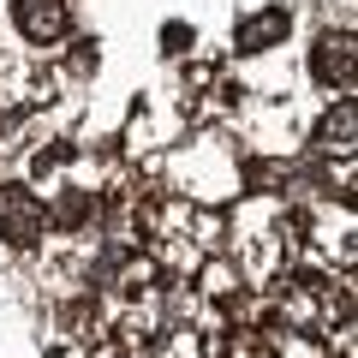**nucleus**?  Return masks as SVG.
<instances>
[{"instance_id": "obj_1", "label": "nucleus", "mask_w": 358, "mask_h": 358, "mask_svg": "<svg viewBox=\"0 0 358 358\" xmlns=\"http://www.w3.org/2000/svg\"><path fill=\"white\" fill-rule=\"evenodd\" d=\"M0 251H13V257L48 251V209H42L36 185L0 179Z\"/></svg>"}, {"instance_id": "obj_2", "label": "nucleus", "mask_w": 358, "mask_h": 358, "mask_svg": "<svg viewBox=\"0 0 358 358\" xmlns=\"http://www.w3.org/2000/svg\"><path fill=\"white\" fill-rule=\"evenodd\" d=\"M352 72H358V36L352 24H334L310 42V78H317L329 96H352Z\"/></svg>"}, {"instance_id": "obj_3", "label": "nucleus", "mask_w": 358, "mask_h": 358, "mask_svg": "<svg viewBox=\"0 0 358 358\" xmlns=\"http://www.w3.org/2000/svg\"><path fill=\"white\" fill-rule=\"evenodd\" d=\"M13 24L30 48H60L72 36V0H13Z\"/></svg>"}, {"instance_id": "obj_4", "label": "nucleus", "mask_w": 358, "mask_h": 358, "mask_svg": "<svg viewBox=\"0 0 358 358\" xmlns=\"http://www.w3.org/2000/svg\"><path fill=\"white\" fill-rule=\"evenodd\" d=\"M287 36H293V13H287V6H257V13L239 18L233 48L239 54H268V48H281Z\"/></svg>"}, {"instance_id": "obj_5", "label": "nucleus", "mask_w": 358, "mask_h": 358, "mask_svg": "<svg viewBox=\"0 0 358 358\" xmlns=\"http://www.w3.org/2000/svg\"><path fill=\"white\" fill-rule=\"evenodd\" d=\"M352 131H358V120H352V102H334L329 114L317 120V131H310V150H317V162H352Z\"/></svg>"}, {"instance_id": "obj_6", "label": "nucleus", "mask_w": 358, "mask_h": 358, "mask_svg": "<svg viewBox=\"0 0 358 358\" xmlns=\"http://www.w3.org/2000/svg\"><path fill=\"white\" fill-rule=\"evenodd\" d=\"M78 143L72 138H48L42 150H30V179L36 185H60V179H72V167H78Z\"/></svg>"}, {"instance_id": "obj_7", "label": "nucleus", "mask_w": 358, "mask_h": 358, "mask_svg": "<svg viewBox=\"0 0 358 358\" xmlns=\"http://www.w3.org/2000/svg\"><path fill=\"white\" fill-rule=\"evenodd\" d=\"M96 66H102V42H96V36H72V42H66V60H60V72H54V78H60V84H84Z\"/></svg>"}, {"instance_id": "obj_8", "label": "nucleus", "mask_w": 358, "mask_h": 358, "mask_svg": "<svg viewBox=\"0 0 358 358\" xmlns=\"http://www.w3.org/2000/svg\"><path fill=\"white\" fill-rule=\"evenodd\" d=\"M185 42H192V30H185V24H167V54H192Z\"/></svg>"}]
</instances>
